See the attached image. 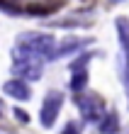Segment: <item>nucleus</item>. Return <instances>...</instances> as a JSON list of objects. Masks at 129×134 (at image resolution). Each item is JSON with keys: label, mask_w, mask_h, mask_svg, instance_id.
<instances>
[{"label": "nucleus", "mask_w": 129, "mask_h": 134, "mask_svg": "<svg viewBox=\"0 0 129 134\" xmlns=\"http://www.w3.org/2000/svg\"><path fill=\"white\" fill-rule=\"evenodd\" d=\"M54 46H56V39L51 34H46V32H25V34L17 37V42H15L12 56H15V61L17 59L46 61V59H51Z\"/></svg>", "instance_id": "f257e3e1"}, {"label": "nucleus", "mask_w": 129, "mask_h": 134, "mask_svg": "<svg viewBox=\"0 0 129 134\" xmlns=\"http://www.w3.org/2000/svg\"><path fill=\"white\" fill-rule=\"evenodd\" d=\"M76 107L85 122H98L105 115V102L98 93H85V90L76 93Z\"/></svg>", "instance_id": "f03ea898"}, {"label": "nucleus", "mask_w": 129, "mask_h": 134, "mask_svg": "<svg viewBox=\"0 0 129 134\" xmlns=\"http://www.w3.org/2000/svg\"><path fill=\"white\" fill-rule=\"evenodd\" d=\"M61 107H63V93L61 90H49L42 100V107H39V122H42V127H54L59 115H61Z\"/></svg>", "instance_id": "7ed1b4c3"}, {"label": "nucleus", "mask_w": 129, "mask_h": 134, "mask_svg": "<svg viewBox=\"0 0 129 134\" xmlns=\"http://www.w3.org/2000/svg\"><path fill=\"white\" fill-rule=\"evenodd\" d=\"M90 44H93V37H63L61 42H56L51 59H63V56L76 54V51L85 49V46H90Z\"/></svg>", "instance_id": "20e7f679"}, {"label": "nucleus", "mask_w": 129, "mask_h": 134, "mask_svg": "<svg viewBox=\"0 0 129 134\" xmlns=\"http://www.w3.org/2000/svg\"><path fill=\"white\" fill-rule=\"evenodd\" d=\"M12 71L22 81H39L42 73H44V61H39V59H17Z\"/></svg>", "instance_id": "39448f33"}, {"label": "nucleus", "mask_w": 129, "mask_h": 134, "mask_svg": "<svg viewBox=\"0 0 129 134\" xmlns=\"http://www.w3.org/2000/svg\"><path fill=\"white\" fill-rule=\"evenodd\" d=\"M3 93H5V95H10V98H15V100H20V102H27L32 98L29 83L22 81V78H10V81L3 85Z\"/></svg>", "instance_id": "423d86ee"}, {"label": "nucleus", "mask_w": 129, "mask_h": 134, "mask_svg": "<svg viewBox=\"0 0 129 134\" xmlns=\"http://www.w3.org/2000/svg\"><path fill=\"white\" fill-rule=\"evenodd\" d=\"M115 27H117L119 46H122V56H129V17H117Z\"/></svg>", "instance_id": "0eeeda50"}, {"label": "nucleus", "mask_w": 129, "mask_h": 134, "mask_svg": "<svg viewBox=\"0 0 129 134\" xmlns=\"http://www.w3.org/2000/svg\"><path fill=\"white\" fill-rule=\"evenodd\" d=\"M98 124H100V132L102 134H117L119 132V115L117 112H105L100 120H98Z\"/></svg>", "instance_id": "6e6552de"}, {"label": "nucleus", "mask_w": 129, "mask_h": 134, "mask_svg": "<svg viewBox=\"0 0 129 134\" xmlns=\"http://www.w3.org/2000/svg\"><path fill=\"white\" fill-rule=\"evenodd\" d=\"M85 85H88V68L71 71V90L80 93V90H85Z\"/></svg>", "instance_id": "1a4fd4ad"}, {"label": "nucleus", "mask_w": 129, "mask_h": 134, "mask_svg": "<svg viewBox=\"0 0 129 134\" xmlns=\"http://www.w3.org/2000/svg\"><path fill=\"white\" fill-rule=\"evenodd\" d=\"M122 81H124V88H127V98H129V56H122Z\"/></svg>", "instance_id": "9d476101"}, {"label": "nucleus", "mask_w": 129, "mask_h": 134, "mask_svg": "<svg viewBox=\"0 0 129 134\" xmlns=\"http://www.w3.org/2000/svg\"><path fill=\"white\" fill-rule=\"evenodd\" d=\"M61 134H78V127H76L73 122H68V124H66V129H63Z\"/></svg>", "instance_id": "9b49d317"}, {"label": "nucleus", "mask_w": 129, "mask_h": 134, "mask_svg": "<svg viewBox=\"0 0 129 134\" xmlns=\"http://www.w3.org/2000/svg\"><path fill=\"white\" fill-rule=\"evenodd\" d=\"M15 115H17V120H22V122H27V115L22 112V110H15Z\"/></svg>", "instance_id": "f8f14e48"}, {"label": "nucleus", "mask_w": 129, "mask_h": 134, "mask_svg": "<svg viewBox=\"0 0 129 134\" xmlns=\"http://www.w3.org/2000/svg\"><path fill=\"white\" fill-rule=\"evenodd\" d=\"M110 3H122V0H110Z\"/></svg>", "instance_id": "ddd939ff"}]
</instances>
